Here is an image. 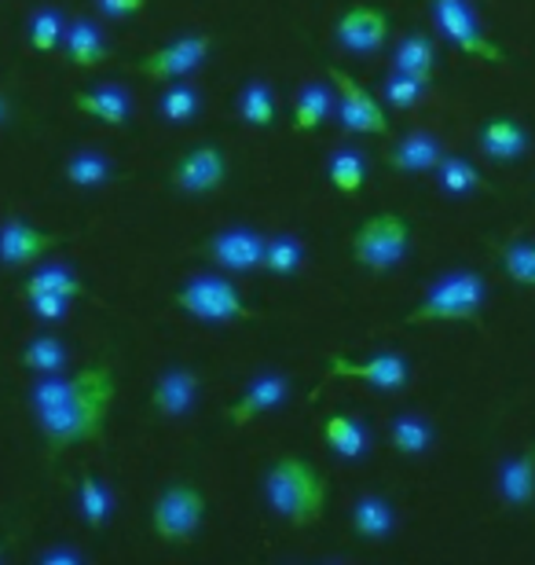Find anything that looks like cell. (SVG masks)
I'll use <instances>...</instances> for the list:
<instances>
[{"mask_svg": "<svg viewBox=\"0 0 535 565\" xmlns=\"http://www.w3.org/2000/svg\"><path fill=\"white\" fill-rule=\"evenodd\" d=\"M114 390L118 382L110 364L85 367L77 375H41V382H33L30 412L52 456L104 437Z\"/></svg>", "mask_w": 535, "mask_h": 565, "instance_id": "1", "label": "cell"}, {"mask_svg": "<svg viewBox=\"0 0 535 565\" xmlns=\"http://www.w3.org/2000/svg\"><path fill=\"white\" fill-rule=\"evenodd\" d=\"M265 495H268V507L282 522H290L293 529H309L320 522L327 511L330 484L309 459L282 456L271 462V470L265 473Z\"/></svg>", "mask_w": 535, "mask_h": 565, "instance_id": "2", "label": "cell"}, {"mask_svg": "<svg viewBox=\"0 0 535 565\" xmlns=\"http://www.w3.org/2000/svg\"><path fill=\"white\" fill-rule=\"evenodd\" d=\"M407 327L426 323H473L484 327V279L477 273H451L432 282L426 298L404 316Z\"/></svg>", "mask_w": 535, "mask_h": 565, "instance_id": "3", "label": "cell"}, {"mask_svg": "<svg viewBox=\"0 0 535 565\" xmlns=\"http://www.w3.org/2000/svg\"><path fill=\"white\" fill-rule=\"evenodd\" d=\"M407 246H411V224L404 213H374L352 232L349 257L371 276H385L407 257Z\"/></svg>", "mask_w": 535, "mask_h": 565, "instance_id": "4", "label": "cell"}, {"mask_svg": "<svg viewBox=\"0 0 535 565\" xmlns=\"http://www.w3.org/2000/svg\"><path fill=\"white\" fill-rule=\"evenodd\" d=\"M173 305L199 323H235L254 320V309L246 305L243 290L224 276H195L173 294Z\"/></svg>", "mask_w": 535, "mask_h": 565, "instance_id": "5", "label": "cell"}, {"mask_svg": "<svg viewBox=\"0 0 535 565\" xmlns=\"http://www.w3.org/2000/svg\"><path fill=\"white\" fill-rule=\"evenodd\" d=\"M206 522V495L195 484H169L151 507V529L154 536L169 547H188L195 544L199 529Z\"/></svg>", "mask_w": 535, "mask_h": 565, "instance_id": "6", "label": "cell"}, {"mask_svg": "<svg viewBox=\"0 0 535 565\" xmlns=\"http://www.w3.org/2000/svg\"><path fill=\"white\" fill-rule=\"evenodd\" d=\"M429 8H432V22H437V30L443 33V41H448L451 49H459L462 55L481 60V63H495V66L510 63V55L499 49L484 33L481 22H477L470 0H429Z\"/></svg>", "mask_w": 535, "mask_h": 565, "instance_id": "7", "label": "cell"}, {"mask_svg": "<svg viewBox=\"0 0 535 565\" xmlns=\"http://www.w3.org/2000/svg\"><path fill=\"white\" fill-rule=\"evenodd\" d=\"M213 52V38L210 33H184V38L162 44V49L140 55V60L129 63L132 74L147 77V82H184L188 74H195L202 63L210 60Z\"/></svg>", "mask_w": 535, "mask_h": 565, "instance_id": "8", "label": "cell"}, {"mask_svg": "<svg viewBox=\"0 0 535 565\" xmlns=\"http://www.w3.org/2000/svg\"><path fill=\"white\" fill-rule=\"evenodd\" d=\"M334 379H345V382H367L371 390L378 393H396L407 386L411 371H407V360L400 353H374V356H363V360H352V356H327V371H323V382L312 390V401L320 397V390L327 382Z\"/></svg>", "mask_w": 535, "mask_h": 565, "instance_id": "9", "label": "cell"}, {"mask_svg": "<svg viewBox=\"0 0 535 565\" xmlns=\"http://www.w3.org/2000/svg\"><path fill=\"white\" fill-rule=\"evenodd\" d=\"M327 77L338 88V115L341 126L349 132H363V137H385L389 132V118H385V107L374 99L367 88H363L356 77L345 74L341 66H330Z\"/></svg>", "mask_w": 535, "mask_h": 565, "instance_id": "10", "label": "cell"}, {"mask_svg": "<svg viewBox=\"0 0 535 565\" xmlns=\"http://www.w3.org/2000/svg\"><path fill=\"white\" fill-rule=\"evenodd\" d=\"M265 246H268V235H260L254 228H224V232H213L210 239L199 246V254L206 257V262H213L216 268H224V273L249 276L265 268Z\"/></svg>", "mask_w": 535, "mask_h": 565, "instance_id": "11", "label": "cell"}, {"mask_svg": "<svg viewBox=\"0 0 535 565\" xmlns=\"http://www.w3.org/2000/svg\"><path fill=\"white\" fill-rule=\"evenodd\" d=\"M169 180H173L180 195H216L227 184V158L216 143L191 147L173 166Z\"/></svg>", "mask_w": 535, "mask_h": 565, "instance_id": "12", "label": "cell"}, {"mask_svg": "<svg viewBox=\"0 0 535 565\" xmlns=\"http://www.w3.org/2000/svg\"><path fill=\"white\" fill-rule=\"evenodd\" d=\"M389 30H393L389 15H385L382 8H371V4L349 8L345 15L334 22L338 44L352 55H374L385 41H389Z\"/></svg>", "mask_w": 535, "mask_h": 565, "instance_id": "13", "label": "cell"}, {"mask_svg": "<svg viewBox=\"0 0 535 565\" xmlns=\"http://www.w3.org/2000/svg\"><path fill=\"white\" fill-rule=\"evenodd\" d=\"M63 243V235L33 228L26 221H4L0 224V265L8 268H33L44 254L55 250Z\"/></svg>", "mask_w": 535, "mask_h": 565, "instance_id": "14", "label": "cell"}, {"mask_svg": "<svg viewBox=\"0 0 535 565\" xmlns=\"http://www.w3.org/2000/svg\"><path fill=\"white\" fill-rule=\"evenodd\" d=\"M287 393H290L287 375H260L243 390V397H238L235 404H227L224 419L232 423L235 429H246V426H254L260 415L276 412L279 404L287 401Z\"/></svg>", "mask_w": 535, "mask_h": 565, "instance_id": "15", "label": "cell"}, {"mask_svg": "<svg viewBox=\"0 0 535 565\" xmlns=\"http://www.w3.org/2000/svg\"><path fill=\"white\" fill-rule=\"evenodd\" d=\"M199 390H202V382H199L195 371L173 367V371H165V375L154 382L151 408L162 415V419H184V415L195 408Z\"/></svg>", "mask_w": 535, "mask_h": 565, "instance_id": "16", "label": "cell"}, {"mask_svg": "<svg viewBox=\"0 0 535 565\" xmlns=\"http://www.w3.org/2000/svg\"><path fill=\"white\" fill-rule=\"evenodd\" d=\"M528 132L521 121L514 118H488L481 132H477V151H481L488 162H517L528 151Z\"/></svg>", "mask_w": 535, "mask_h": 565, "instance_id": "17", "label": "cell"}, {"mask_svg": "<svg viewBox=\"0 0 535 565\" xmlns=\"http://www.w3.org/2000/svg\"><path fill=\"white\" fill-rule=\"evenodd\" d=\"M443 158V147L437 137L429 132H407L404 140H396L389 151H385V166L396 169V173H429L437 169Z\"/></svg>", "mask_w": 535, "mask_h": 565, "instance_id": "18", "label": "cell"}, {"mask_svg": "<svg viewBox=\"0 0 535 565\" xmlns=\"http://www.w3.org/2000/svg\"><path fill=\"white\" fill-rule=\"evenodd\" d=\"M74 107L82 115L104 121V126L121 129L125 121L132 115V104H129V93L118 85H96V88H77L74 93Z\"/></svg>", "mask_w": 535, "mask_h": 565, "instance_id": "19", "label": "cell"}, {"mask_svg": "<svg viewBox=\"0 0 535 565\" xmlns=\"http://www.w3.org/2000/svg\"><path fill=\"white\" fill-rule=\"evenodd\" d=\"M499 495L514 511H525L535 503V445L499 467Z\"/></svg>", "mask_w": 535, "mask_h": 565, "instance_id": "20", "label": "cell"}, {"mask_svg": "<svg viewBox=\"0 0 535 565\" xmlns=\"http://www.w3.org/2000/svg\"><path fill=\"white\" fill-rule=\"evenodd\" d=\"M349 525L352 533L360 540H367V544H378L393 533L396 525V514H393V503L385 500V495H360L356 503H352L349 511Z\"/></svg>", "mask_w": 535, "mask_h": 565, "instance_id": "21", "label": "cell"}, {"mask_svg": "<svg viewBox=\"0 0 535 565\" xmlns=\"http://www.w3.org/2000/svg\"><path fill=\"white\" fill-rule=\"evenodd\" d=\"M323 440L341 459H363L371 448V437H367V429H363V423H356L345 412H327L323 415Z\"/></svg>", "mask_w": 535, "mask_h": 565, "instance_id": "22", "label": "cell"}, {"mask_svg": "<svg viewBox=\"0 0 535 565\" xmlns=\"http://www.w3.org/2000/svg\"><path fill=\"white\" fill-rule=\"evenodd\" d=\"M63 44H66V55H71V63L82 66V71L104 66L107 55H110L104 33H99V26H93L88 19L71 22V26H66V33H63Z\"/></svg>", "mask_w": 535, "mask_h": 565, "instance_id": "23", "label": "cell"}, {"mask_svg": "<svg viewBox=\"0 0 535 565\" xmlns=\"http://www.w3.org/2000/svg\"><path fill=\"white\" fill-rule=\"evenodd\" d=\"M22 294H60L66 301L88 298V282L71 265H41L22 282Z\"/></svg>", "mask_w": 535, "mask_h": 565, "instance_id": "24", "label": "cell"}, {"mask_svg": "<svg viewBox=\"0 0 535 565\" xmlns=\"http://www.w3.org/2000/svg\"><path fill=\"white\" fill-rule=\"evenodd\" d=\"M393 71L432 85V77H437V44H432V38H426V33H411V38H404L400 49H396V55H393Z\"/></svg>", "mask_w": 535, "mask_h": 565, "instance_id": "25", "label": "cell"}, {"mask_svg": "<svg viewBox=\"0 0 535 565\" xmlns=\"http://www.w3.org/2000/svg\"><path fill=\"white\" fill-rule=\"evenodd\" d=\"M19 364L26 371H38V375H63L66 364H71V349L63 345V338L55 334H38L22 345Z\"/></svg>", "mask_w": 535, "mask_h": 565, "instance_id": "26", "label": "cell"}, {"mask_svg": "<svg viewBox=\"0 0 535 565\" xmlns=\"http://www.w3.org/2000/svg\"><path fill=\"white\" fill-rule=\"evenodd\" d=\"M437 180H440L443 195H454V199L473 195V191H492L488 177L473 162H466L462 154H443L437 166Z\"/></svg>", "mask_w": 535, "mask_h": 565, "instance_id": "27", "label": "cell"}, {"mask_svg": "<svg viewBox=\"0 0 535 565\" xmlns=\"http://www.w3.org/2000/svg\"><path fill=\"white\" fill-rule=\"evenodd\" d=\"M432 440H437V429H432L422 415H396V419L389 423V445L396 456H426V451L432 448Z\"/></svg>", "mask_w": 535, "mask_h": 565, "instance_id": "28", "label": "cell"}, {"mask_svg": "<svg viewBox=\"0 0 535 565\" xmlns=\"http://www.w3.org/2000/svg\"><path fill=\"white\" fill-rule=\"evenodd\" d=\"M330 104H334V93H330L327 85H304L298 99H293V132L312 137V132L327 121Z\"/></svg>", "mask_w": 535, "mask_h": 565, "instance_id": "29", "label": "cell"}, {"mask_svg": "<svg viewBox=\"0 0 535 565\" xmlns=\"http://www.w3.org/2000/svg\"><path fill=\"white\" fill-rule=\"evenodd\" d=\"M77 507H82V518L88 529H107L114 514V495L93 470H85L82 481H77Z\"/></svg>", "mask_w": 535, "mask_h": 565, "instance_id": "30", "label": "cell"}, {"mask_svg": "<svg viewBox=\"0 0 535 565\" xmlns=\"http://www.w3.org/2000/svg\"><path fill=\"white\" fill-rule=\"evenodd\" d=\"M63 173L77 191H96L114 177V166L107 162V154H99V151H74L66 158Z\"/></svg>", "mask_w": 535, "mask_h": 565, "instance_id": "31", "label": "cell"}, {"mask_svg": "<svg viewBox=\"0 0 535 565\" xmlns=\"http://www.w3.org/2000/svg\"><path fill=\"white\" fill-rule=\"evenodd\" d=\"M199 107H202V96L199 88H191L184 82H165L162 96H158V115L173 126H188V121L199 118Z\"/></svg>", "mask_w": 535, "mask_h": 565, "instance_id": "32", "label": "cell"}, {"mask_svg": "<svg viewBox=\"0 0 535 565\" xmlns=\"http://www.w3.org/2000/svg\"><path fill=\"white\" fill-rule=\"evenodd\" d=\"M327 177H330V184H334L338 195H360L363 180H367V162H363L360 151H349V147H341V151L330 154Z\"/></svg>", "mask_w": 535, "mask_h": 565, "instance_id": "33", "label": "cell"}, {"mask_svg": "<svg viewBox=\"0 0 535 565\" xmlns=\"http://www.w3.org/2000/svg\"><path fill=\"white\" fill-rule=\"evenodd\" d=\"M499 265H503L506 279H514L517 287L535 290V243L532 239H510L495 250Z\"/></svg>", "mask_w": 535, "mask_h": 565, "instance_id": "34", "label": "cell"}, {"mask_svg": "<svg viewBox=\"0 0 535 565\" xmlns=\"http://www.w3.org/2000/svg\"><path fill=\"white\" fill-rule=\"evenodd\" d=\"M304 265V246L293 235H271L265 246V268L260 273L271 276H298Z\"/></svg>", "mask_w": 535, "mask_h": 565, "instance_id": "35", "label": "cell"}, {"mask_svg": "<svg viewBox=\"0 0 535 565\" xmlns=\"http://www.w3.org/2000/svg\"><path fill=\"white\" fill-rule=\"evenodd\" d=\"M238 118L254 129H268L276 121V99H271V88L265 82H249L238 93Z\"/></svg>", "mask_w": 535, "mask_h": 565, "instance_id": "36", "label": "cell"}, {"mask_svg": "<svg viewBox=\"0 0 535 565\" xmlns=\"http://www.w3.org/2000/svg\"><path fill=\"white\" fill-rule=\"evenodd\" d=\"M426 93H429V85L426 82H418V77H407V74H400V71H393L389 77H382V99L389 107H396V110H411V107H418L426 99Z\"/></svg>", "mask_w": 535, "mask_h": 565, "instance_id": "37", "label": "cell"}, {"mask_svg": "<svg viewBox=\"0 0 535 565\" xmlns=\"http://www.w3.org/2000/svg\"><path fill=\"white\" fill-rule=\"evenodd\" d=\"M63 33H66V22L55 8H41L26 26V38H30L33 52H52L55 44H63Z\"/></svg>", "mask_w": 535, "mask_h": 565, "instance_id": "38", "label": "cell"}, {"mask_svg": "<svg viewBox=\"0 0 535 565\" xmlns=\"http://www.w3.org/2000/svg\"><path fill=\"white\" fill-rule=\"evenodd\" d=\"M26 301H30V312L49 323L63 320V316L71 312V301L60 298V294H26Z\"/></svg>", "mask_w": 535, "mask_h": 565, "instance_id": "39", "label": "cell"}, {"mask_svg": "<svg viewBox=\"0 0 535 565\" xmlns=\"http://www.w3.org/2000/svg\"><path fill=\"white\" fill-rule=\"evenodd\" d=\"M96 8L104 11L107 19H132L147 8V0H96Z\"/></svg>", "mask_w": 535, "mask_h": 565, "instance_id": "40", "label": "cell"}, {"mask_svg": "<svg viewBox=\"0 0 535 565\" xmlns=\"http://www.w3.org/2000/svg\"><path fill=\"white\" fill-rule=\"evenodd\" d=\"M82 555H74V551H52V555H44L41 565H77Z\"/></svg>", "mask_w": 535, "mask_h": 565, "instance_id": "41", "label": "cell"}, {"mask_svg": "<svg viewBox=\"0 0 535 565\" xmlns=\"http://www.w3.org/2000/svg\"><path fill=\"white\" fill-rule=\"evenodd\" d=\"M8 118H11V104H8V96L0 93V126H4Z\"/></svg>", "mask_w": 535, "mask_h": 565, "instance_id": "42", "label": "cell"}, {"mask_svg": "<svg viewBox=\"0 0 535 565\" xmlns=\"http://www.w3.org/2000/svg\"><path fill=\"white\" fill-rule=\"evenodd\" d=\"M0 558H4V551H0Z\"/></svg>", "mask_w": 535, "mask_h": 565, "instance_id": "43", "label": "cell"}]
</instances>
